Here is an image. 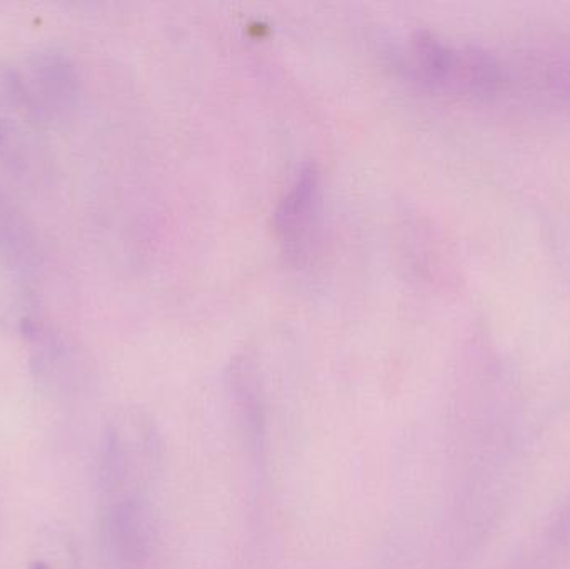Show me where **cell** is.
<instances>
[{
    "instance_id": "cell-1",
    "label": "cell",
    "mask_w": 570,
    "mask_h": 569,
    "mask_svg": "<svg viewBox=\"0 0 570 569\" xmlns=\"http://www.w3.org/2000/svg\"><path fill=\"white\" fill-rule=\"evenodd\" d=\"M405 69L428 86L469 97H494L509 86L508 66L481 47L454 46L431 32H415Z\"/></svg>"
},
{
    "instance_id": "cell-2",
    "label": "cell",
    "mask_w": 570,
    "mask_h": 569,
    "mask_svg": "<svg viewBox=\"0 0 570 569\" xmlns=\"http://www.w3.org/2000/svg\"><path fill=\"white\" fill-rule=\"evenodd\" d=\"M27 110L40 130L60 129L79 106V73L72 57L57 46H40L12 66Z\"/></svg>"
},
{
    "instance_id": "cell-3",
    "label": "cell",
    "mask_w": 570,
    "mask_h": 569,
    "mask_svg": "<svg viewBox=\"0 0 570 569\" xmlns=\"http://www.w3.org/2000/svg\"><path fill=\"white\" fill-rule=\"evenodd\" d=\"M13 323L40 387L53 396L72 398L83 383L82 360L72 340L30 297L20 303Z\"/></svg>"
},
{
    "instance_id": "cell-4",
    "label": "cell",
    "mask_w": 570,
    "mask_h": 569,
    "mask_svg": "<svg viewBox=\"0 0 570 569\" xmlns=\"http://www.w3.org/2000/svg\"><path fill=\"white\" fill-rule=\"evenodd\" d=\"M40 133L20 96L12 66L0 59V159L17 173L39 160Z\"/></svg>"
},
{
    "instance_id": "cell-5",
    "label": "cell",
    "mask_w": 570,
    "mask_h": 569,
    "mask_svg": "<svg viewBox=\"0 0 570 569\" xmlns=\"http://www.w3.org/2000/svg\"><path fill=\"white\" fill-rule=\"evenodd\" d=\"M318 206L321 176L314 166L302 167L276 210V227L285 253L294 257L307 254L317 229Z\"/></svg>"
},
{
    "instance_id": "cell-6",
    "label": "cell",
    "mask_w": 570,
    "mask_h": 569,
    "mask_svg": "<svg viewBox=\"0 0 570 569\" xmlns=\"http://www.w3.org/2000/svg\"><path fill=\"white\" fill-rule=\"evenodd\" d=\"M42 267V249L32 223L0 186V269L16 283L29 284Z\"/></svg>"
},
{
    "instance_id": "cell-7",
    "label": "cell",
    "mask_w": 570,
    "mask_h": 569,
    "mask_svg": "<svg viewBox=\"0 0 570 569\" xmlns=\"http://www.w3.org/2000/svg\"><path fill=\"white\" fill-rule=\"evenodd\" d=\"M56 547H47L46 550H40L33 557L30 569H72V550L62 543H57Z\"/></svg>"
}]
</instances>
